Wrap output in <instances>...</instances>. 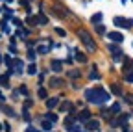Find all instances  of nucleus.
I'll return each mask as SVG.
<instances>
[{"mask_svg":"<svg viewBox=\"0 0 133 132\" xmlns=\"http://www.w3.org/2000/svg\"><path fill=\"white\" fill-rule=\"evenodd\" d=\"M85 99L92 104H102V102H107L109 101V93L104 89V88H92V89H87L85 91Z\"/></svg>","mask_w":133,"mask_h":132,"instance_id":"obj_1","label":"nucleus"},{"mask_svg":"<svg viewBox=\"0 0 133 132\" xmlns=\"http://www.w3.org/2000/svg\"><path fill=\"white\" fill-rule=\"evenodd\" d=\"M78 36H79V39H81V43H83V45H85V47L89 48V50H91V52H96V48H98V47H96V43H94V39H92V37H91V36L87 34V32H85V30H78Z\"/></svg>","mask_w":133,"mask_h":132,"instance_id":"obj_2","label":"nucleus"},{"mask_svg":"<svg viewBox=\"0 0 133 132\" xmlns=\"http://www.w3.org/2000/svg\"><path fill=\"white\" fill-rule=\"evenodd\" d=\"M115 24L118 28H131L133 26V21L131 19H124V17H115Z\"/></svg>","mask_w":133,"mask_h":132,"instance_id":"obj_3","label":"nucleus"},{"mask_svg":"<svg viewBox=\"0 0 133 132\" xmlns=\"http://www.w3.org/2000/svg\"><path fill=\"white\" fill-rule=\"evenodd\" d=\"M76 119L81 121V123H87V121L91 119V112H89V110H81V112L76 115Z\"/></svg>","mask_w":133,"mask_h":132,"instance_id":"obj_4","label":"nucleus"},{"mask_svg":"<svg viewBox=\"0 0 133 132\" xmlns=\"http://www.w3.org/2000/svg\"><path fill=\"white\" fill-rule=\"evenodd\" d=\"M107 37H109L111 41H115V43H122V41H124V36L120 34V32H109Z\"/></svg>","mask_w":133,"mask_h":132,"instance_id":"obj_5","label":"nucleus"},{"mask_svg":"<svg viewBox=\"0 0 133 132\" xmlns=\"http://www.w3.org/2000/svg\"><path fill=\"white\" fill-rule=\"evenodd\" d=\"M98 128H100V121H98V119H89V121H87V130L96 132Z\"/></svg>","mask_w":133,"mask_h":132,"instance_id":"obj_6","label":"nucleus"},{"mask_svg":"<svg viewBox=\"0 0 133 132\" xmlns=\"http://www.w3.org/2000/svg\"><path fill=\"white\" fill-rule=\"evenodd\" d=\"M109 50L113 52V58H115L116 61H118V60H122V50H120L118 47H113V45H111V47H109Z\"/></svg>","mask_w":133,"mask_h":132,"instance_id":"obj_7","label":"nucleus"},{"mask_svg":"<svg viewBox=\"0 0 133 132\" xmlns=\"http://www.w3.org/2000/svg\"><path fill=\"white\" fill-rule=\"evenodd\" d=\"M74 60L79 61V63H85V61H87V56L83 54V52H79V50H76V52H74Z\"/></svg>","mask_w":133,"mask_h":132,"instance_id":"obj_8","label":"nucleus"},{"mask_svg":"<svg viewBox=\"0 0 133 132\" xmlns=\"http://www.w3.org/2000/svg\"><path fill=\"white\" fill-rule=\"evenodd\" d=\"M61 69H63V61H59V60H54V61H52V71H56V73H61Z\"/></svg>","mask_w":133,"mask_h":132,"instance_id":"obj_9","label":"nucleus"},{"mask_svg":"<svg viewBox=\"0 0 133 132\" xmlns=\"http://www.w3.org/2000/svg\"><path fill=\"white\" fill-rule=\"evenodd\" d=\"M59 104V99L57 97H50L48 101H46V108H54V106H57Z\"/></svg>","mask_w":133,"mask_h":132,"instance_id":"obj_10","label":"nucleus"},{"mask_svg":"<svg viewBox=\"0 0 133 132\" xmlns=\"http://www.w3.org/2000/svg\"><path fill=\"white\" fill-rule=\"evenodd\" d=\"M13 67H15V73H22V67H24V63L21 60H15L13 61Z\"/></svg>","mask_w":133,"mask_h":132,"instance_id":"obj_11","label":"nucleus"},{"mask_svg":"<svg viewBox=\"0 0 133 132\" xmlns=\"http://www.w3.org/2000/svg\"><path fill=\"white\" fill-rule=\"evenodd\" d=\"M59 110H61V112H70V110H72V102H69V101H65V102H61Z\"/></svg>","mask_w":133,"mask_h":132,"instance_id":"obj_12","label":"nucleus"},{"mask_svg":"<svg viewBox=\"0 0 133 132\" xmlns=\"http://www.w3.org/2000/svg\"><path fill=\"white\" fill-rule=\"evenodd\" d=\"M26 73H28V74H37V65H35V63L31 61V63L28 65V69H26Z\"/></svg>","mask_w":133,"mask_h":132,"instance_id":"obj_13","label":"nucleus"},{"mask_svg":"<svg viewBox=\"0 0 133 132\" xmlns=\"http://www.w3.org/2000/svg\"><path fill=\"white\" fill-rule=\"evenodd\" d=\"M74 117H76V112H72L69 117H65V125L66 127H72V123H74Z\"/></svg>","mask_w":133,"mask_h":132,"instance_id":"obj_14","label":"nucleus"},{"mask_svg":"<svg viewBox=\"0 0 133 132\" xmlns=\"http://www.w3.org/2000/svg\"><path fill=\"white\" fill-rule=\"evenodd\" d=\"M0 86H4V88L9 86V76H8V74H2V76H0Z\"/></svg>","mask_w":133,"mask_h":132,"instance_id":"obj_15","label":"nucleus"},{"mask_svg":"<svg viewBox=\"0 0 133 132\" xmlns=\"http://www.w3.org/2000/svg\"><path fill=\"white\" fill-rule=\"evenodd\" d=\"M44 119H48L50 123H56V121H57V115H56V113H52V112H48V113L44 115Z\"/></svg>","mask_w":133,"mask_h":132,"instance_id":"obj_16","label":"nucleus"},{"mask_svg":"<svg viewBox=\"0 0 133 132\" xmlns=\"http://www.w3.org/2000/svg\"><path fill=\"white\" fill-rule=\"evenodd\" d=\"M35 19H37V24H46V22H48V19H46V15H44V13L37 15Z\"/></svg>","mask_w":133,"mask_h":132,"instance_id":"obj_17","label":"nucleus"},{"mask_svg":"<svg viewBox=\"0 0 133 132\" xmlns=\"http://www.w3.org/2000/svg\"><path fill=\"white\" fill-rule=\"evenodd\" d=\"M100 21H102V13H94L92 17H91V22H92V24H98Z\"/></svg>","mask_w":133,"mask_h":132,"instance_id":"obj_18","label":"nucleus"},{"mask_svg":"<svg viewBox=\"0 0 133 132\" xmlns=\"http://www.w3.org/2000/svg\"><path fill=\"white\" fill-rule=\"evenodd\" d=\"M133 69V61L131 60H126L124 61V73H128V71H131Z\"/></svg>","mask_w":133,"mask_h":132,"instance_id":"obj_19","label":"nucleus"},{"mask_svg":"<svg viewBox=\"0 0 133 132\" xmlns=\"http://www.w3.org/2000/svg\"><path fill=\"white\" fill-rule=\"evenodd\" d=\"M111 91H113L115 95H120V93H122V89H120L118 84H113V86H111Z\"/></svg>","mask_w":133,"mask_h":132,"instance_id":"obj_20","label":"nucleus"},{"mask_svg":"<svg viewBox=\"0 0 133 132\" xmlns=\"http://www.w3.org/2000/svg\"><path fill=\"white\" fill-rule=\"evenodd\" d=\"M111 113H113V115H115V113H120V104H118V102L111 106Z\"/></svg>","mask_w":133,"mask_h":132,"instance_id":"obj_21","label":"nucleus"},{"mask_svg":"<svg viewBox=\"0 0 133 132\" xmlns=\"http://www.w3.org/2000/svg\"><path fill=\"white\" fill-rule=\"evenodd\" d=\"M111 115H113V113H111V110H104V112H102V117H104V119H107V121H111Z\"/></svg>","mask_w":133,"mask_h":132,"instance_id":"obj_22","label":"nucleus"},{"mask_svg":"<svg viewBox=\"0 0 133 132\" xmlns=\"http://www.w3.org/2000/svg\"><path fill=\"white\" fill-rule=\"evenodd\" d=\"M35 54H37V52L33 50V48H30V50H28V60H30V61H33V60H35Z\"/></svg>","mask_w":133,"mask_h":132,"instance_id":"obj_23","label":"nucleus"},{"mask_svg":"<svg viewBox=\"0 0 133 132\" xmlns=\"http://www.w3.org/2000/svg\"><path fill=\"white\" fill-rule=\"evenodd\" d=\"M26 22H28L30 26H35V24H37V19H35V17H31V15H30V17L26 19Z\"/></svg>","mask_w":133,"mask_h":132,"instance_id":"obj_24","label":"nucleus"},{"mask_svg":"<svg viewBox=\"0 0 133 132\" xmlns=\"http://www.w3.org/2000/svg\"><path fill=\"white\" fill-rule=\"evenodd\" d=\"M43 128H44V130H52V123H50L48 119H44V121H43Z\"/></svg>","mask_w":133,"mask_h":132,"instance_id":"obj_25","label":"nucleus"},{"mask_svg":"<svg viewBox=\"0 0 133 132\" xmlns=\"http://www.w3.org/2000/svg\"><path fill=\"white\" fill-rule=\"evenodd\" d=\"M37 52H41V54H46V52H48V47H46V45H41V47L37 48Z\"/></svg>","mask_w":133,"mask_h":132,"instance_id":"obj_26","label":"nucleus"},{"mask_svg":"<svg viewBox=\"0 0 133 132\" xmlns=\"http://www.w3.org/2000/svg\"><path fill=\"white\" fill-rule=\"evenodd\" d=\"M2 110H4V112H6L8 115H15V113H13V110H11L9 106H2Z\"/></svg>","mask_w":133,"mask_h":132,"instance_id":"obj_27","label":"nucleus"},{"mask_svg":"<svg viewBox=\"0 0 133 132\" xmlns=\"http://www.w3.org/2000/svg\"><path fill=\"white\" fill-rule=\"evenodd\" d=\"M52 86H54V88H59V86H61V80H59V78H54V80H52Z\"/></svg>","mask_w":133,"mask_h":132,"instance_id":"obj_28","label":"nucleus"},{"mask_svg":"<svg viewBox=\"0 0 133 132\" xmlns=\"http://www.w3.org/2000/svg\"><path fill=\"white\" fill-rule=\"evenodd\" d=\"M96 32H98V34H105V28L98 24V26H96Z\"/></svg>","mask_w":133,"mask_h":132,"instance_id":"obj_29","label":"nucleus"},{"mask_svg":"<svg viewBox=\"0 0 133 132\" xmlns=\"http://www.w3.org/2000/svg\"><path fill=\"white\" fill-rule=\"evenodd\" d=\"M39 97L46 99V89H44V88H41V89H39Z\"/></svg>","mask_w":133,"mask_h":132,"instance_id":"obj_30","label":"nucleus"},{"mask_svg":"<svg viewBox=\"0 0 133 132\" xmlns=\"http://www.w3.org/2000/svg\"><path fill=\"white\" fill-rule=\"evenodd\" d=\"M70 76H72V78H78V76H79V71H70Z\"/></svg>","mask_w":133,"mask_h":132,"instance_id":"obj_31","label":"nucleus"},{"mask_svg":"<svg viewBox=\"0 0 133 132\" xmlns=\"http://www.w3.org/2000/svg\"><path fill=\"white\" fill-rule=\"evenodd\" d=\"M91 78H100V74L96 73V69H92V73H91Z\"/></svg>","mask_w":133,"mask_h":132,"instance_id":"obj_32","label":"nucleus"},{"mask_svg":"<svg viewBox=\"0 0 133 132\" xmlns=\"http://www.w3.org/2000/svg\"><path fill=\"white\" fill-rule=\"evenodd\" d=\"M30 108H31V101H26L24 102V110H30Z\"/></svg>","mask_w":133,"mask_h":132,"instance_id":"obj_33","label":"nucleus"},{"mask_svg":"<svg viewBox=\"0 0 133 132\" xmlns=\"http://www.w3.org/2000/svg\"><path fill=\"white\" fill-rule=\"evenodd\" d=\"M126 80H128V82H133V73H128V74H126Z\"/></svg>","mask_w":133,"mask_h":132,"instance_id":"obj_34","label":"nucleus"},{"mask_svg":"<svg viewBox=\"0 0 133 132\" xmlns=\"http://www.w3.org/2000/svg\"><path fill=\"white\" fill-rule=\"evenodd\" d=\"M126 101H128L129 104H133V95H126Z\"/></svg>","mask_w":133,"mask_h":132,"instance_id":"obj_35","label":"nucleus"},{"mask_svg":"<svg viewBox=\"0 0 133 132\" xmlns=\"http://www.w3.org/2000/svg\"><path fill=\"white\" fill-rule=\"evenodd\" d=\"M19 93H24V95H26V93H28V88H26V86H22V88L19 89Z\"/></svg>","mask_w":133,"mask_h":132,"instance_id":"obj_36","label":"nucleus"},{"mask_svg":"<svg viewBox=\"0 0 133 132\" xmlns=\"http://www.w3.org/2000/svg\"><path fill=\"white\" fill-rule=\"evenodd\" d=\"M13 24H15V26H17V28H19V26H21V24H22V22H21V21H19V19H13Z\"/></svg>","mask_w":133,"mask_h":132,"instance_id":"obj_37","label":"nucleus"},{"mask_svg":"<svg viewBox=\"0 0 133 132\" xmlns=\"http://www.w3.org/2000/svg\"><path fill=\"white\" fill-rule=\"evenodd\" d=\"M56 32H57V34H59V36H61V37H63V36H65V30H63V28H57V30H56Z\"/></svg>","mask_w":133,"mask_h":132,"instance_id":"obj_38","label":"nucleus"},{"mask_svg":"<svg viewBox=\"0 0 133 132\" xmlns=\"http://www.w3.org/2000/svg\"><path fill=\"white\" fill-rule=\"evenodd\" d=\"M4 101H6V99H4V95H2V91H0V104H4Z\"/></svg>","mask_w":133,"mask_h":132,"instance_id":"obj_39","label":"nucleus"},{"mask_svg":"<svg viewBox=\"0 0 133 132\" xmlns=\"http://www.w3.org/2000/svg\"><path fill=\"white\" fill-rule=\"evenodd\" d=\"M28 132H39V130H35V128H31V127H30V128H28Z\"/></svg>","mask_w":133,"mask_h":132,"instance_id":"obj_40","label":"nucleus"},{"mask_svg":"<svg viewBox=\"0 0 133 132\" xmlns=\"http://www.w3.org/2000/svg\"><path fill=\"white\" fill-rule=\"evenodd\" d=\"M72 128H74L72 132H85V130H76V127H72Z\"/></svg>","mask_w":133,"mask_h":132,"instance_id":"obj_41","label":"nucleus"},{"mask_svg":"<svg viewBox=\"0 0 133 132\" xmlns=\"http://www.w3.org/2000/svg\"><path fill=\"white\" fill-rule=\"evenodd\" d=\"M0 61H2V54H0Z\"/></svg>","mask_w":133,"mask_h":132,"instance_id":"obj_42","label":"nucleus"},{"mask_svg":"<svg viewBox=\"0 0 133 132\" xmlns=\"http://www.w3.org/2000/svg\"><path fill=\"white\" fill-rule=\"evenodd\" d=\"M6 2H11V0H6Z\"/></svg>","mask_w":133,"mask_h":132,"instance_id":"obj_43","label":"nucleus"},{"mask_svg":"<svg viewBox=\"0 0 133 132\" xmlns=\"http://www.w3.org/2000/svg\"><path fill=\"white\" fill-rule=\"evenodd\" d=\"M0 128H2V125H0Z\"/></svg>","mask_w":133,"mask_h":132,"instance_id":"obj_44","label":"nucleus"}]
</instances>
